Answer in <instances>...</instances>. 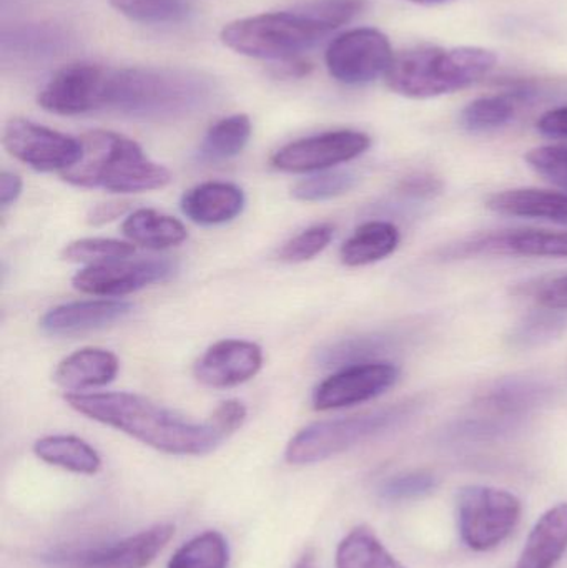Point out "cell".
<instances>
[{"mask_svg":"<svg viewBox=\"0 0 567 568\" xmlns=\"http://www.w3.org/2000/svg\"><path fill=\"white\" fill-rule=\"evenodd\" d=\"M65 403L82 416L172 456H203L226 439L212 420L195 423L136 394L69 393Z\"/></svg>","mask_w":567,"mask_h":568,"instance_id":"1","label":"cell"},{"mask_svg":"<svg viewBox=\"0 0 567 568\" xmlns=\"http://www.w3.org/2000/svg\"><path fill=\"white\" fill-rule=\"evenodd\" d=\"M215 97V82L195 70L109 67L102 110L133 119L176 120L209 109Z\"/></svg>","mask_w":567,"mask_h":568,"instance_id":"2","label":"cell"},{"mask_svg":"<svg viewBox=\"0 0 567 568\" xmlns=\"http://www.w3.org/2000/svg\"><path fill=\"white\" fill-rule=\"evenodd\" d=\"M83 155L62 179L79 189H102L110 193H142L165 189L172 182L169 170L152 162L139 143L107 130L82 136Z\"/></svg>","mask_w":567,"mask_h":568,"instance_id":"3","label":"cell"},{"mask_svg":"<svg viewBox=\"0 0 567 568\" xmlns=\"http://www.w3.org/2000/svg\"><path fill=\"white\" fill-rule=\"evenodd\" d=\"M496 60L482 47H418L395 55L385 79L399 95L433 99L478 82L495 69Z\"/></svg>","mask_w":567,"mask_h":568,"instance_id":"4","label":"cell"},{"mask_svg":"<svg viewBox=\"0 0 567 568\" xmlns=\"http://www.w3.org/2000/svg\"><path fill=\"white\" fill-rule=\"evenodd\" d=\"M335 27L305 6L283 12H266L226 23L220 32L223 45L252 59H300L335 32Z\"/></svg>","mask_w":567,"mask_h":568,"instance_id":"5","label":"cell"},{"mask_svg":"<svg viewBox=\"0 0 567 568\" xmlns=\"http://www.w3.org/2000/svg\"><path fill=\"white\" fill-rule=\"evenodd\" d=\"M418 400H405L372 413L312 424L290 440L285 450L286 463L308 466L346 453L365 440L408 423L418 410Z\"/></svg>","mask_w":567,"mask_h":568,"instance_id":"6","label":"cell"},{"mask_svg":"<svg viewBox=\"0 0 567 568\" xmlns=\"http://www.w3.org/2000/svg\"><path fill=\"white\" fill-rule=\"evenodd\" d=\"M522 519V503L508 490L472 486L458 497V529L463 542L476 552L502 546Z\"/></svg>","mask_w":567,"mask_h":568,"instance_id":"7","label":"cell"},{"mask_svg":"<svg viewBox=\"0 0 567 568\" xmlns=\"http://www.w3.org/2000/svg\"><path fill=\"white\" fill-rule=\"evenodd\" d=\"M393 59L388 37L369 27L335 37L325 53L330 75L345 85H365L386 75Z\"/></svg>","mask_w":567,"mask_h":568,"instance_id":"8","label":"cell"},{"mask_svg":"<svg viewBox=\"0 0 567 568\" xmlns=\"http://www.w3.org/2000/svg\"><path fill=\"white\" fill-rule=\"evenodd\" d=\"M3 149L40 173L67 172L83 155L82 140L26 119H12L3 126Z\"/></svg>","mask_w":567,"mask_h":568,"instance_id":"9","label":"cell"},{"mask_svg":"<svg viewBox=\"0 0 567 568\" xmlns=\"http://www.w3.org/2000/svg\"><path fill=\"white\" fill-rule=\"evenodd\" d=\"M175 534L172 524H156L135 536L89 549L59 550L47 557L50 568H146Z\"/></svg>","mask_w":567,"mask_h":568,"instance_id":"10","label":"cell"},{"mask_svg":"<svg viewBox=\"0 0 567 568\" xmlns=\"http://www.w3.org/2000/svg\"><path fill=\"white\" fill-rule=\"evenodd\" d=\"M372 146L358 130H333L295 140L273 153L272 165L286 173H318L352 162Z\"/></svg>","mask_w":567,"mask_h":568,"instance_id":"11","label":"cell"},{"mask_svg":"<svg viewBox=\"0 0 567 568\" xmlns=\"http://www.w3.org/2000/svg\"><path fill=\"white\" fill-rule=\"evenodd\" d=\"M398 379L399 367L388 361L340 367L338 373L318 384L313 393V407L335 410L368 403L392 389Z\"/></svg>","mask_w":567,"mask_h":568,"instance_id":"12","label":"cell"},{"mask_svg":"<svg viewBox=\"0 0 567 568\" xmlns=\"http://www.w3.org/2000/svg\"><path fill=\"white\" fill-rule=\"evenodd\" d=\"M109 67L77 62L60 69L39 93V105L55 115H83L102 110Z\"/></svg>","mask_w":567,"mask_h":568,"instance_id":"13","label":"cell"},{"mask_svg":"<svg viewBox=\"0 0 567 568\" xmlns=\"http://www.w3.org/2000/svg\"><path fill=\"white\" fill-rule=\"evenodd\" d=\"M443 258L473 256H526V258H567V232L515 230L489 233L443 250Z\"/></svg>","mask_w":567,"mask_h":568,"instance_id":"14","label":"cell"},{"mask_svg":"<svg viewBox=\"0 0 567 568\" xmlns=\"http://www.w3.org/2000/svg\"><path fill=\"white\" fill-rule=\"evenodd\" d=\"M175 265L166 260H117L90 265L72 278L73 287L92 296L119 297L135 293L153 283L166 282Z\"/></svg>","mask_w":567,"mask_h":568,"instance_id":"15","label":"cell"},{"mask_svg":"<svg viewBox=\"0 0 567 568\" xmlns=\"http://www.w3.org/2000/svg\"><path fill=\"white\" fill-rule=\"evenodd\" d=\"M263 366L259 344L243 339H223L210 346L196 361L193 374L206 387L226 389L255 377Z\"/></svg>","mask_w":567,"mask_h":568,"instance_id":"16","label":"cell"},{"mask_svg":"<svg viewBox=\"0 0 567 568\" xmlns=\"http://www.w3.org/2000/svg\"><path fill=\"white\" fill-rule=\"evenodd\" d=\"M133 304L120 300H87L60 304L43 314L40 327L50 336H75L125 320Z\"/></svg>","mask_w":567,"mask_h":568,"instance_id":"17","label":"cell"},{"mask_svg":"<svg viewBox=\"0 0 567 568\" xmlns=\"http://www.w3.org/2000/svg\"><path fill=\"white\" fill-rule=\"evenodd\" d=\"M180 206L183 215L196 225H225L242 215L245 193L233 183L206 182L189 190Z\"/></svg>","mask_w":567,"mask_h":568,"instance_id":"18","label":"cell"},{"mask_svg":"<svg viewBox=\"0 0 567 568\" xmlns=\"http://www.w3.org/2000/svg\"><path fill=\"white\" fill-rule=\"evenodd\" d=\"M120 363L115 354L100 347H83L60 361L53 373L57 386L72 393L103 387L119 374Z\"/></svg>","mask_w":567,"mask_h":568,"instance_id":"19","label":"cell"},{"mask_svg":"<svg viewBox=\"0 0 567 568\" xmlns=\"http://www.w3.org/2000/svg\"><path fill=\"white\" fill-rule=\"evenodd\" d=\"M553 387L545 381L533 377H512L499 381L485 390L476 400V407L495 416L518 417L548 403Z\"/></svg>","mask_w":567,"mask_h":568,"instance_id":"20","label":"cell"},{"mask_svg":"<svg viewBox=\"0 0 567 568\" xmlns=\"http://www.w3.org/2000/svg\"><path fill=\"white\" fill-rule=\"evenodd\" d=\"M492 212L567 225V193L536 189L506 190L486 202Z\"/></svg>","mask_w":567,"mask_h":568,"instance_id":"21","label":"cell"},{"mask_svg":"<svg viewBox=\"0 0 567 568\" xmlns=\"http://www.w3.org/2000/svg\"><path fill=\"white\" fill-rule=\"evenodd\" d=\"M566 550L567 504H559L533 527L515 568H555Z\"/></svg>","mask_w":567,"mask_h":568,"instance_id":"22","label":"cell"},{"mask_svg":"<svg viewBox=\"0 0 567 568\" xmlns=\"http://www.w3.org/2000/svg\"><path fill=\"white\" fill-rule=\"evenodd\" d=\"M535 99V89L518 87L503 95L482 97L462 112V125L473 133L493 132L515 120L519 106Z\"/></svg>","mask_w":567,"mask_h":568,"instance_id":"23","label":"cell"},{"mask_svg":"<svg viewBox=\"0 0 567 568\" xmlns=\"http://www.w3.org/2000/svg\"><path fill=\"white\" fill-rule=\"evenodd\" d=\"M399 230L389 222H368L360 226L345 243L340 258L343 265L358 268L382 262L398 248Z\"/></svg>","mask_w":567,"mask_h":568,"instance_id":"24","label":"cell"},{"mask_svg":"<svg viewBox=\"0 0 567 568\" xmlns=\"http://www.w3.org/2000/svg\"><path fill=\"white\" fill-rule=\"evenodd\" d=\"M122 232L130 243L146 250L173 248L182 245L189 236L180 220L149 209L130 213L123 222Z\"/></svg>","mask_w":567,"mask_h":568,"instance_id":"25","label":"cell"},{"mask_svg":"<svg viewBox=\"0 0 567 568\" xmlns=\"http://www.w3.org/2000/svg\"><path fill=\"white\" fill-rule=\"evenodd\" d=\"M33 453L43 463L73 474L93 476L102 467L99 453L75 436H47L33 444Z\"/></svg>","mask_w":567,"mask_h":568,"instance_id":"26","label":"cell"},{"mask_svg":"<svg viewBox=\"0 0 567 568\" xmlns=\"http://www.w3.org/2000/svg\"><path fill=\"white\" fill-rule=\"evenodd\" d=\"M336 568H405L368 527H356L336 549Z\"/></svg>","mask_w":567,"mask_h":568,"instance_id":"27","label":"cell"},{"mask_svg":"<svg viewBox=\"0 0 567 568\" xmlns=\"http://www.w3.org/2000/svg\"><path fill=\"white\" fill-rule=\"evenodd\" d=\"M252 132V120L245 113L225 116L210 126L200 146V153L203 159L213 160V162L239 156L249 145Z\"/></svg>","mask_w":567,"mask_h":568,"instance_id":"28","label":"cell"},{"mask_svg":"<svg viewBox=\"0 0 567 568\" xmlns=\"http://www.w3.org/2000/svg\"><path fill=\"white\" fill-rule=\"evenodd\" d=\"M117 12L143 26H176L192 17L186 0H110Z\"/></svg>","mask_w":567,"mask_h":568,"instance_id":"29","label":"cell"},{"mask_svg":"<svg viewBox=\"0 0 567 568\" xmlns=\"http://www.w3.org/2000/svg\"><path fill=\"white\" fill-rule=\"evenodd\" d=\"M567 327V317L563 311L541 307L528 314L509 334V344L515 349L529 351L548 346L559 339Z\"/></svg>","mask_w":567,"mask_h":568,"instance_id":"30","label":"cell"},{"mask_svg":"<svg viewBox=\"0 0 567 568\" xmlns=\"http://www.w3.org/2000/svg\"><path fill=\"white\" fill-rule=\"evenodd\" d=\"M229 562L230 550L225 537L209 530L183 544L166 568H229Z\"/></svg>","mask_w":567,"mask_h":568,"instance_id":"31","label":"cell"},{"mask_svg":"<svg viewBox=\"0 0 567 568\" xmlns=\"http://www.w3.org/2000/svg\"><path fill=\"white\" fill-rule=\"evenodd\" d=\"M393 339L385 334H368V336L348 337L325 347L320 353L318 361L326 367H345L352 364L372 363L376 356L388 353Z\"/></svg>","mask_w":567,"mask_h":568,"instance_id":"32","label":"cell"},{"mask_svg":"<svg viewBox=\"0 0 567 568\" xmlns=\"http://www.w3.org/2000/svg\"><path fill=\"white\" fill-rule=\"evenodd\" d=\"M356 183H358V176L353 172H346V170L328 172V170H325V172H318L315 175L300 180L293 186L292 195L298 202H326V200L345 195L350 190L355 189Z\"/></svg>","mask_w":567,"mask_h":568,"instance_id":"33","label":"cell"},{"mask_svg":"<svg viewBox=\"0 0 567 568\" xmlns=\"http://www.w3.org/2000/svg\"><path fill=\"white\" fill-rule=\"evenodd\" d=\"M135 253L133 243L110 239H82L69 243L63 248L62 260L83 265H100V263L126 260Z\"/></svg>","mask_w":567,"mask_h":568,"instance_id":"34","label":"cell"},{"mask_svg":"<svg viewBox=\"0 0 567 568\" xmlns=\"http://www.w3.org/2000/svg\"><path fill=\"white\" fill-rule=\"evenodd\" d=\"M333 235H335V229L328 223L310 226L283 245L279 252V260L285 263L310 262L332 243Z\"/></svg>","mask_w":567,"mask_h":568,"instance_id":"35","label":"cell"},{"mask_svg":"<svg viewBox=\"0 0 567 568\" xmlns=\"http://www.w3.org/2000/svg\"><path fill=\"white\" fill-rule=\"evenodd\" d=\"M436 486H438V479L432 473L415 470V473L399 474V476L386 480L379 489V494L383 499L399 503V500L428 496L436 489Z\"/></svg>","mask_w":567,"mask_h":568,"instance_id":"36","label":"cell"},{"mask_svg":"<svg viewBox=\"0 0 567 568\" xmlns=\"http://www.w3.org/2000/svg\"><path fill=\"white\" fill-rule=\"evenodd\" d=\"M533 170L555 185L567 189V145H546L526 155Z\"/></svg>","mask_w":567,"mask_h":568,"instance_id":"37","label":"cell"},{"mask_svg":"<svg viewBox=\"0 0 567 568\" xmlns=\"http://www.w3.org/2000/svg\"><path fill=\"white\" fill-rule=\"evenodd\" d=\"M531 294L539 306L565 313L567 311V275L539 283Z\"/></svg>","mask_w":567,"mask_h":568,"instance_id":"38","label":"cell"},{"mask_svg":"<svg viewBox=\"0 0 567 568\" xmlns=\"http://www.w3.org/2000/svg\"><path fill=\"white\" fill-rule=\"evenodd\" d=\"M246 414H249L246 413V407L240 400L230 399L216 407L210 420H212L213 426L223 436L229 437L243 426V423L246 420Z\"/></svg>","mask_w":567,"mask_h":568,"instance_id":"39","label":"cell"},{"mask_svg":"<svg viewBox=\"0 0 567 568\" xmlns=\"http://www.w3.org/2000/svg\"><path fill=\"white\" fill-rule=\"evenodd\" d=\"M443 190V182L428 173L408 176L399 183V192L413 199H433L439 195Z\"/></svg>","mask_w":567,"mask_h":568,"instance_id":"40","label":"cell"},{"mask_svg":"<svg viewBox=\"0 0 567 568\" xmlns=\"http://www.w3.org/2000/svg\"><path fill=\"white\" fill-rule=\"evenodd\" d=\"M538 130L551 139H567V106L549 110L539 119Z\"/></svg>","mask_w":567,"mask_h":568,"instance_id":"41","label":"cell"},{"mask_svg":"<svg viewBox=\"0 0 567 568\" xmlns=\"http://www.w3.org/2000/svg\"><path fill=\"white\" fill-rule=\"evenodd\" d=\"M126 210H129V203L125 202L100 203L95 209L90 210L87 222L93 226L105 225L125 215Z\"/></svg>","mask_w":567,"mask_h":568,"instance_id":"42","label":"cell"},{"mask_svg":"<svg viewBox=\"0 0 567 568\" xmlns=\"http://www.w3.org/2000/svg\"><path fill=\"white\" fill-rule=\"evenodd\" d=\"M23 182L19 175L10 172H2L0 175V205L2 209L12 205L19 200L22 193Z\"/></svg>","mask_w":567,"mask_h":568,"instance_id":"43","label":"cell"},{"mask_svg":"<svg viewBox=\"0 0 567 568\" xmlns=\"http://www.w3.org/2000/svg\"><path fill=\"white\" fill-rule=\"evenodd\" d=\"M295 568H315L313 567V556H310V554L303 556L302 560H300V562L296 564Z\"/></svg>","mask_w":567,"mask_h":568,"instance_id":"44","label":"cell"},{"mask_svg":"<svg viewBox=\"0 0 567 568\" xmlns=\"http://www.w3.org/2000/svg\"><path fill=\"white\" fill-rule=\"evenodd\" d=\"M409 2L419 3V6H439V3L452 2V0H409Z\"/></svg>","mask_w":567,"mask_h":568,"instance_id":"45","label":"cell"}]
</instances>
